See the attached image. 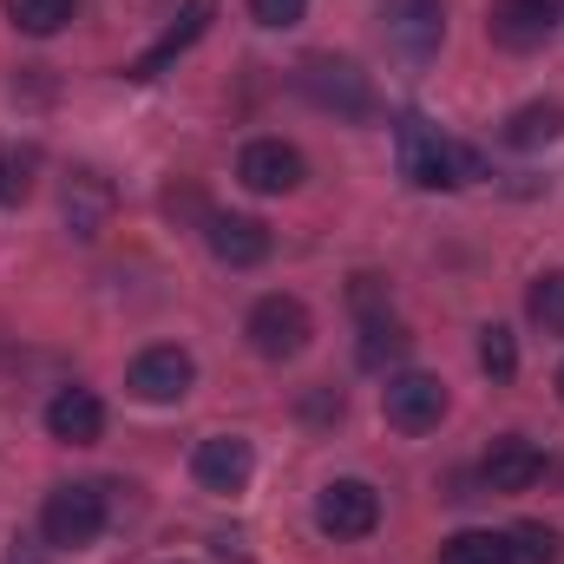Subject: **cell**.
<instances>
[{"label":"cell","instance_id":"obj_7","mask_svg":"<svg viewBox=\"0 0 564 564\" xmlns=\"http://www.w3.org/2000/svg\"><path fill=\"white\" fill-rule=\"evenodd\" d=\"M558 20H564V0H492L486 33H492V46H506V53H539V46L558 33Z\"/></svg>","mask_w":564,"mask_h":564},{"label":"cell","instance_id":"obj_18","mask_svg":"<svg viewBox=\"0 0 564 564\" xmlns=\"http://www.w3.org/2000/svg\"><path fill=\"white\" fill-rule=\"evenodd\" d=\"M506 552H512V564H558L564 558V539L552 532V525L525 519V525H512V532H506Z\"/></svg>","mask_w":564,"mask_h":564},{"label":"cell","instance_id":"obj_1","mask_svg":"<svg viewBox=\"0 0 564 564\" xmlns=\"http://www.w3.org/2000/svg\"><path fill=\"white\" fill-rule=\"evenodd\" d=\"M394 139H401V171H408L421 191H459V184L486 177L479 151H466L459 139H446V132L426 126V119H401Z\"/></svg>","mask_w":564,"mask_h":564},{"label":"cell","instance_id":"obj_14","mask_svg":"<svg viewBox=\"0 0 564 564\" xmlns=\"http://www.w3.org/2000/svg\"><path fill=\"white\" fill-rule=\"evenodd\" d=\"M46 433L66 440V446H93V440L106 433V408H99V394H93V388H59V394L46 401Z\"/></svg>","mask_w":564,"mask_h":564},{"label":"cell","instance_id":"obj_22","mask_svg":"<svg viewBox=\"0 0 564 564\" xmlns=\"http://www.w3.org/2000/svg\"><path fill=\"white\" fill-rule=\"evenodd\" d=\"M525 315H532L545 335H564V270H545V276L525 289Z\"/></svg>","mask_w":564,"mask_h":564},{"label":"cell","instance_id":"obj_15","mask_svg":"<svg viewBox=\"0 0 564 564\" xmlns=\"http://www.w3.org/2000/svg\"><path fill=\"white\" fill-rule=\"evenodd\" d=\"M210 13H217V0H191V7L177 13V26H171V33H164V40H158V46H151L144 59H132V66H126V79H158V73H164V66H171L177 53H191V46L204 40Z\"/></svg>","mask_w":564,"mask_h":564},{"label":"cell","instance_id":"obj_5","mask_svg":"<svg viewBox=\"0 0 564 564\" xmlns=\"http://www.w3.org/2000/svg\"><path fill=\"white\" fill-rule=\"evenodd\" d=\"M315 525L328 539H368L381 525V492L368 479H328L315 492Z\"/></svg>","mask_w":564,"mask_h":564},{"label":"cell","instance_id":"obj_3","mask_svg":"<svg viewBox=\"0 0 564 564\" xmlns=\"http://www.w3.org/2000/svg\"><path fill=\"white\" fill-rule=\"evenodd\" d=\"M243 335H250V348L263 355V361H295L302 348H308V335H315V322H308V308L295 302V295H263L257 308H250V322H243Z\"/></svg>","mask_w":564,"mask_h":564},{"label":"cell","instance_id":"obj_4","mask_svg":"<svg viewBox=\"0 0 564 564\" xmlns=\"http://www.w3.org/2000/svg\"><path fill=\"white\" fill-rule=\"evenodd\" d=\"M302 93L322 112H335V119H368L375 112V86H368V73L355 59H308L302 66Z\"/></svg>","mask_w":564,"mask_h":564},{"label":"cell","instance_id":"obj_8","mask_svg":"<svg viewBox=\"0 0 564 564\" xmlns=\"http://www.w3.org/2000/svg\"><path fill=\"white\" fill-rule=\"evenodd\" d=\"M381 414L401 433H433V426L446 421V388L433 375H394L381 388Z\"/></svg>","mask_w":564,"mask_h":564},{"label":"cell","instance_id":"obj_6","mask_svg":"<svg viewBox=\"0 0 564 564\" xmlns=\"http://www.w3.org/2000/svg\"><path fill=\"white\" fill-rule=\"evenodd\" d=\"M126 388L139 394L144 408H171V401H184V394L197 388V361H191L177 341H158V348H144L139 361H132Z\"/></svg>","mask_w":564,"mask_h":564},{"label":"cell","instance_id":"obj_27","mask_svg":"<svg viewBox=\"0 0 564 564\" xmlns=\"http://www.w3.org/2000/svg\"><path fill=\"white\" fill-rule=\"evenodd\" d=\"M558 401H564V368H558Z\"/></svg>","mask_w":564,"mask_h":564},{"label":"cell","instance_id":"obj_23","mask_svg":"<svg viewBox=\"0 0 564 564\" xmlns=\"http://www.w3.org/2000/svg\"><path fill=\"white\" fill-rule=\"evenodd\" d=\"M479 368H486L492 381H512V375H519V341H512V328H499V322L479 328Z\"/></svg>","mask_w":564,"mask_h":564},{"label":"cell","instance_id":"obj_10","mask_svg":"<svg viewBox=\"0 0 564 564\" xmlns=\"http://www.w3.org/2000/svg\"><path fill=\"white\" fill-rule=\"evenodd\" d=\"M237 177L250 184V191H263V197H282V191H295L302 177H308V164H302V151L282 139H250L243 144V158H237Z\"/></svg>","mask_w":564,"mask_h":564},{"label":"cell","instance_id":"obj_20","mask_svg":"<svg viewBox=\"0 0 564 564\" xmlns=\"http://www.w3.org/2000/svg\"><path fill=\"white\" fill-rule=\"evenodd\" d=\"M408 341H414V335H408L401 322H388V315H375V322L361 328V368H394V361L408 355Z\"/></svg>","mask_w":564,"mask_h":564},{"label":"cell","instance_id":"obj_2","mask_svg":"<svg viewBox=\"0 0 564 564\" xmlns=\"http://www.w3.org/2000/svg\"><path fill=\"white\" fill-rule=\"evenodd\" d=\"M106 532V492L99 486H53L40 506V539L53 552H86Z\"/></svg>","mask_w":564,"mask_h":564},{"label":"cell","instance_id":"obj_21","mask_svg":"<svg viewBox=\"0 0 564 564\" xmlns=\"http://www.w3.org/2000/svg\"><path fill=\"white\" fill-rule=\"evenodd\" d=\"M73 7H79V0H7V20H13L20 33H40V40H46V33H59V26L73 20Z\"/></svg>","mask_w":564,"mask_h":564},{"label":"cell","instance_id":"obj_19","mask_svg":"<svg viewBox=\"0 0 564 564\" xmlns=\"http://www.w3.org/2000/svg\"><path fill=\"white\" fill-rule=\"evenodd\" d=\"M440 564H512V552H506V532H453L440 545Z\"/></svg>","mask_w":564,"mask_h":564},{"label":"cell","instance_id":"obj_13","mask_svg":"<svg viewBox=\"0 0 564 564\" xmlns=\"http://www.w3.org/2000/svg\"><path fill=\"white\" fill-rule=\"evenodd\" d=\"M204 243H210V257L230 263V270H257V263L270 257V230H263L257 217H204Z\"/></svg>","mask_w":564,"mask_h":564},{"label":"cell","instance_id":"obj_12","mask_svg":"<svg viewBox=\"0 0 564 564\" xmlns=\"http://www.w3.org/2000/svg\"><path fill=\"white\" fill-rule=\"evenodd\" d=\"M539 473H545V453H539L525 433L492 440V446H486V459H479L486 492H532V486H539Z\"/></svg>","mask_w":564,"mask_h":564},{"label":"cell","instance_id":"obj_25","mask_svg":"<svg viewBox=\"0 0 564 564\" xmlns=\"http://www.w3.org/2000/svg\"><path fill=\"white\" fill-rule=\"evenodd\" d=\"M308 13V0H250V20L257 26H295Z\"/></svg>","mask_w":564,"mask_h":564},{"label":"cell","instance_id":"obj_9","mask_svg":"<svg viewBox=\"0 0 564 564\" xmlns=\"http://www.w3.org/2000/svg\"><path fill=\"white\" fill-rule=\"evenodd\" d=\"M191 473H197L204 492H243L250 473H257V453H250V440H237V433H210V440H197Z\"/></svg>","mask_w":564,"mask_h":564},{"label":"cell","instance_id":"obj_17","mask_svg":"<svg viewBox=\"0 0 564 564\" xmlns=\"http://www.w3.org/2000/svg\"><path fill=\"white\" fill-rule=\"evenodd\" d=\"M564 139V106H552V99H539V106H519L512 119H506V144L512 151H539V144Z\"/></svg>","mask_w":564,"mask_h":564},{"label":"cell","instance_id":"obj_24","mask_svg":"<svg viewBox=\"0 0 564 564\" xmlns=\"http://www.w3.org/2000/svg\"><path fill=\"white\" fill-rule=\"evenodd\" d=\"M33 171H40V151H13V144H0V204H26Z\"/></svg>","mask_w":564,"mask_h":564},{"label":"cell","instance_id":"obj_16","mask_svg":"<svg viewBox=\"0 0 564 564\" xmlns=\"http://www.w3.org/2000/svg\"><path fill=\"white\" fill-rule=\"evenodd\" d=\"M66 224H73V237H86V243L112 224V184H106L99 171H79V177L66 184Z\"/></svg>","mask_w":564,"mask_h":564},{"label":"cell","instance_id":"obj_11","mask_svg":"<svg viewBox=\"0 0 564 564\" xmlns=\"http://www.w3.org/2000/svg\"><path fill=\"white\" fill-rule=\"evenodd\" d=\"M381 26H388V46H401L408 59H426L446 33V7L440 0H381Z\"/></svg>","mask_w":564,"mask_h":564},{"label":"cell","instance_id":"obj_26","mask_svg":"<svg viewBox=\"0 0 564 564\" xmlns=\"http://www.w3.org/2000/svg\"><path fill=\"white\" fill-rule=\"evenodd\" d=\"M348 295H355V308H361L368 322L388 308V282H381V276H355V289H348Z\"/></svg>","mask_w":564,"mask_h":564}]
</instances>
